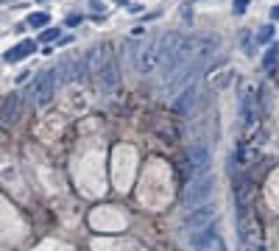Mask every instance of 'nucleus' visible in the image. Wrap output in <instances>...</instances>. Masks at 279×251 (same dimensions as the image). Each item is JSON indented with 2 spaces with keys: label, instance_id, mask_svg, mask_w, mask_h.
I'll return each mask as SVG.
<instances>
[{
  "label": "nucleus",
  "instance_id": "11",
  "mask_svg": "<svg viewBox=\"0 0 279 251\" xmlns=\"http://www.w3.org/2000/svg\"><path fill=\"white\" fill-rule=\"evenodd\" d=\"M240 120H243V126H251V92L240 98Z\"/></svg>",
  "mask_w": 279,
  "mask_h": 251
},
{
  "label": "nucleus",
  "instance_id": "22",
  "mask_svg": "<svg viewBox=\"0 0 279 251\" xmlns=\"http://www.w3.org/2000/svg\"><path fill=\"white\" fill-rule=\"evenodd\" d=\"M271 17H274V20H279V6H274V11H271Z\"/></svg>",
  "mask_w": 279,
  "mask_h": 251
},
{
  "label": "nucleus",
  "instance_id": "17",
  "mask_svg": "<svg viewBox=\"0 0 279 251\" xmlns=\"http://www.w3.org/2000/svg\"><path fill=\"white\" fill-rule=\"evenodd\" d=\"M246 8H249V0H235V3H232V11L235 14H243Z\"/></svg>",
  "mask_w": 279,
  "mask_h": 251
},
{
  "label": "nucleus",
  "instance_id": "8",
  "mask_svg": "<svg viewBox=\"0 0 279 251\" xmlns=\"http://www.w3.org/2000/svg\"><path fill=\"white\" fill-rule=\"evenodd\" d=\"M17 106H20V98L17 95L3 98V104H0V126H8L14 118H17Z\"/></svg>",
  "mask_w": 279,
  "mask_h": 251
},
{
  "label": "nucleus",
  "instance_id": "2",
  "mask_svg": "<svg viewBox=\"0 0 279 251\" xmlns=\"http://www.w3.org/2000/svg\"><path fill=\"white\" fill-rule=\"evenodd\" d=\"M212 190H215V176H212V173L195 176V179H190L187 190H184V204H187V207L204 204L209 195H212Z\"/></svg>",
  "mask_w": 279,
  "mask_h": 251
},
{
  "label": "nucleus",
  "instance_id": "16",
  "mask_svg": "<svg viewBox=\"0 0 279 251\" xmlns=\"http://www.w3.org/2000/svg\"><path fill=\"white\" fill-rule=\"evenodd\" d=\"M240 39H243L246 56H254V45H251V34H249V31H243V36H240Z\"/></svg>",
  "mask_w": 279,
  "mask_h": 251
},
{
  "label": "nucleus",
  "instance_id": "5",
  "mask_svg": "<svg viewBox=\"0 0 279 251\" xmlns=\"http://www.w3.org/2000/svg\"><path fill=\"white\" fill-rule=\"evenodd\" d=\"M153 67H159V53H156V42H148L145 48L137 53V70L142 76H148Z\"/></svg>",
  "mask_w": 279,
  "mask_h": 251
},
{
  "label": "nucleus",
  "instance_id": "23",
  "mask_svg": "<svg viewBox=\"0 0 279 251\" xmlns=\"http://www.w3.org/2000/svg\"><path fill=\"white\" fill-rule=\"evenodd\" d=\"M251 251H265V249H263V246H254V249H251Z\"/></svg>",
  "mask_w": 279,
  "mask_h": 251
},
{
  "label": "nucleus",
  "instance_id": "10",
  "mask_svg": "<svg viewBox=\"0 0 279 251\" xmlns=\"http://www.w3.org/2000/svg\"><path fill=\"white\" fill-rule=\"evenodd\" d=\"M195 95H198V90H195V84H187L184 90H181V95H179V101H176V112H190L193 109V104H195Z\"/></svg>",
  "mask_w": 279,
  "mask_h": 251
},
{
  "label": "nucleus",
  "instance_id": "4",
  "mask_svg": "<svg viewBox=\"0 0 279 251\" xmlns=\"http://www.w3.org/2000/svg\"><path fill=\"white\" fill-rule=\"evenodd\" d=\"M209 162H212V153H209V148L204 145V142L190 145V151H187V173H190V179L207 173Z\"/></svg>",
  "mask_w": 279,
  "mask_h": 251
},
{
  "label": "nucleus",
  "instance_id": "24",
  "mask_svg": "<svg viewBox=\"0 0 279 251\" xmlns=\"http://www.w3.org/2000/svg\"><path fill=\"white\" fill-rule=\"evenodd\" d=\"M115 3H126V0H115Z\"/></svg>",
  "mask_w": 279,
  "mask_h": 251
},
{
  "label": "nucleus",
  "instance_id": "6",
  "mask_svg": "<svg viewBox=\"0 0 279 251\" xmlns=\"http://www.w3.org/2000/svg\"><path fill=\"white\" fill-rule=\"evenodd\" d=\"M218 237V229L215 226H204V229H198V232H190V237H187V243H190V251H201L204 246H209L212 240Z\"/></svg>",
  "mask_w": 279,
  "mask_h": 251
},
{
  "label": "nucleus",
  "instance_id": "20",
  "mask_svg": "<svg viewBox=\"0 0 279 251\" xmlns=\"http://www.w3.org/2000/svg\"><path fill=\"white\" fill-rule=\"evenodd\" d=\"M90 6L95 8V11H104V8H106V6H104V0H92Z\"/></svg>",
  "mask_w": 279,
  "mask_h": 251
},
{
  "label": "nucleus",
  "instance_id": "9",
  "mask_svg": "<svg viewBox=\"0 0 279 251\" xmlns=\"http://www.w3.org/2000/svg\"><path fill=\"white\" fill-rule=\"evenodd\" d=\"M98 84H101V90H115V87H118V67H115V64H106L104 70H98Z\"/></svg>",
  "mask_w": 279,
  "mask_h": 251
},
{
  "label": "nucleus",
  "instance_id": "18",
  "mask_svg": "<svg viewBox=\"0 0 279 251\" xmlns=\"http://www.w3.org/2000/svg\"><path fill=\"white\" fill-rule=\"evenodd\" d=\"M277 53H279V48H271V50H268V56L263 59V62H265V67H271V64L277 62Z\"/></svg>",
  "mask_w": 279,
  "mask_h": 251
},
{
  "label": "nucleus",
  "instance_id": "13",
  "mask_svg": "<svg viewBox=\"0 0 279 251\" xmlns=\"http://www.w3.org/2000/svg\"><path fill=\"white\" fill-rule=\"evenodd\" d=\"M50 22V17L45 11H36V14H31V17H28V25L31 28H45Z\"/></svg>",
  "mask_w": 279,
  "mask_h": 251
},
{
  "label": "nucleus",
  "instance_id": "3",
  "mask_svg": "<svg viewBox=\"0 0 279 251\" xmlns=\"http://www.w3.org/2000/svg\"><path fill=\"white\" fill-rule=\"evenodd\" d=\"M215 218V204H195V207L187 209V215H184V229L187 232H198L204 226H209Z\"/></svg>",
  "mask_w": 279,
  "mask_h": 251
},
{
  "label": "nucleus",
  "instance_id": "1",
  "mask_svg": "<svg viewBox=\"0 0 279 251\" xmlns=\"http://www.w3.org/2000/svg\"><path fill=\"white\" fill-rule=\"evenodd\" d=\"M59 81H62L59 70H48V73L36 76L34 84H31V90H28L31 101H34L36 106H48L50 101H53V95H56V87H59Z\"/></svg>",
  "mask_w": 279,
  "mask_h": 251
},
{
  "label": "nucleus",
  "instance_id": "14",
  "mask_svg": "<svg viewBox=\"0 0 279 251\" xmlns=\"http://www.w3.org/2000/svg\"><path fill=\"white\" fill-rule=\"evenodd\" d=\"M254 39L263 42V45H265V42H271V39H274V28H271V25H263V28L257 31V36H254Z\"/></svg>",
  "mask_w": 279,
  "mask_h": 251
},
{
  "label": "nucleus",
  "instance_id": "15",
  "mask_svg": "<svg viewBox=\"0 0 279 251\" xmlns=\"http://www.w3.org/2000/svg\"><path fill=\"white\" fill-rule=\"evenodd\" d=\"M201 251H229V249H226V243H223V240H221V235H218L215 240H212L209 246H204Z\"/></svg>",
  "mask_w": 279,
  "mask_h": 251
},
{
  "label": "nucleus",
  "instance_id": "21",
  "mask_svg": "<svg viewBox=\"0 0 279 251\" xmlns=\"http://www.w3.org/2000/svg\"><path fill=\"white\" fill-rule=\"evenodd\" d=\"M78 22H81V17H76V14H70L67 17V25H78Z\"/></svg>",
  "mask_w": 279,
  "mask_h": 251
},
{
  "label": "nucleus",
  "instance_id": "7",
  "mask_svg": "<svg viewBox=\"0 0 279 251\" xmlns=\"http://www.w3.org/2000/svg\"><path fill=\"white\" fill-rule=\"evenodd\" d=\"M34 50H36L34 39H22L20 45H14V48H8L6 53H3V62H6V64H17V62H22L28 53H34Z\"/></svg>",
  "mask_w": 279,
  "mask_h": 251
},
{
  "label": "nucleus",
  "instance_id": "12",
  "mask_svg": "<svg viewBox=\"0 0 279 251\" xmlns=\"http://www.w3.org/2000/svg\"><path fill=\"white\" fill-rule=\"evenodd\" d=\"M235 76H237L235 70H223L221 76H218L215 81H212V87H215V90H223V87H229V81H232Z\"/></svg>",
  "mask_w": 279,
  "mask_h": 251
},
{
  "label": "nucleus",
  "instance_id": "19",
  "mask_svg": "<svg viewBox=\"0 0 279 251\" xmlns=\"http://www.w3.org/2000/svg\"><path fill=\"white\" fill-rule=\"evenodd\" d=\"M56 36H59V31H53V28H48V31L42 34V42H53Z\"/></svg>",
  "mask_w": 279,
  "mask_h": 251
}]
</instances>
